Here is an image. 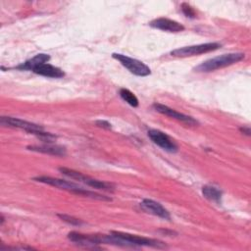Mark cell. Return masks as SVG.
<instances>
[{
	"mask_svg": "<svg viewBox=\"0 0 251 251\" xmlns=\"http://www.w3.org/2000/svg\"><path fill=\"white\" fill-rule=\"evenodd\" d=\"M50 60V56L48 54H37L35 55L33 58L25 61V63L21 64L20 66L17 67V69L19 70H28V71H32L33 68H35L36 66L43 64V63H47Z\"/></svg>",
	"mask_w": 251,
	"mask_h": 251,
	"instance_id": "obj_15",
	"label": "cell"
},
{
	"mask_svg": "<svg viewBox=\"0 0 251 251\" xmlns=\"http://www.w3.org/2000/svg\"><path fill=\"white\" fill-rule=\"evenodd\" d=\"M244 57H245V54L241 53V52L224 54V55L209 59V60L201 63L194 70L197 72H203V73L213 72V71L223 69L225 67L236 64V63L242 61L244 59Z\"/></svg>",
	"mask_w": 251,
	"mask_h": 251,
	"instance_id": "obj_1",
	"label": "cell"
},
{
	"mask_svg": "<svg viewBox=\"0 0 251 251\" xmlns=\"http://www.w3.org/2000/svg\"><path fill=\"white\" fill-rule=\"evenodd\" d=\"M96 125L100 127H103V128H107V129H110L111 128V124L107 121H104V120H99V121H96Z\"/></svg>",
	"mask_w": 251,
	"mask_h": 251,
	"instance_id": "obj_20",
	"label": "cell"
},
{
	"mask_svg": "<svg viewBox=\"0 0 251 251\" xmlns=\"http://www.w3.org/2000/svg\"><path fill=\"white\" fill-rule=\"evenodd\" d=\"M202 193L204 195L205 198H207L210 201L216 202V203H220L222 200V195L223 192L211 185H205L202 187Z\"/></svg>",
	"mask_w": 251,
	"mask_h": 251,
	"instance_id": "obj_16",
	"label": "cell"
},
{
	"mask_svg": "<svg viewBox=\"0 0 251 251\" xmlns=\"http://www.w3.org/2000/svg\"><path fill=\"white\" fill-rule=\"evenodd\" d=\"M221 47L220 43L217 42H209V43H203V44H197V45H191V46H185L181 48L175 49L171 52L172 56L175 57H190L195 55H200L203 53H208L211 51H215Z\"/></svg>",
	"mask_w": 251,
	"mask_h": 251,
	"instance_id": "obj_3",
	"label": "cell"
},
{
	"mask_svg": "<svg viewBox=\"0 0 251 251\" xmlns=\"http://www.w3.org/2000/svg\"><path fill=\"white\" fill-rule=\"evenodd\" d=\"M153 108L160 114H163L165 116H168V117H171L173 119H176V120H178L180 122H183L189 126H195L198 124V122L196 120H194L192 117L190 116H187V115H184L182 113H179L164 104H161V103H154L153 105Z\"/></svg>",
	"mask_w": 251,
	"mask_h": 251,
	"instance_id": "obj_9",
	"label": "cell"
},
{
	"mask_svg": "<svg viewBox=\"0 0 251 251\" xmlns=\"http://www.w3.org/2000/svg\"><path fill=\"white\" fill-rule=\"evenodd\" d=\"M112 56L114 59L118 60L126 69H127L131 74L135 75L146 76L151 74L149 67L139 60H136L119 53H113Z\"/></svg>",
	"mask_w": 251,
	"mask_h": 251,
	"instance_id": "obj_4",
	"label": "cell"
},
{
	"mask_svg": "<svg viewBox=\"0 0 251 251\" xmlns=\"http://www.w3.org/2000/svg\"><path fill=\"white\" fill-rule=\"evenodd\" d=\"M59 171L66 176L72 178V179H75L79 182H83L86 185L96 188V189H101V190H105V191H113V186L107 182L92 178L88 176H85L77 171L69 169V168H59Z\"/></svg>",
	"mask_w": 251,
	"mask_h": 251,
	"instance_id": "obj_2",
	"label": "cell"
},
{
	"mask_svg": "<svg viewBox=\"0 0 251 251\" xmlns=\"http://www.w3.org/2000/svg\"><path fill=\"white\" fill-rule=\"evenodd\" d=\"M149 138L157 144L162 149L168 151V152H176L177 151V145L176 142L171 139L170 136H168L166 133L159 129H149L147 132Z\"/></svg>",
	"mask_w": 251,
	"mask_h": 251,
	"instance_id": "obj_7",
	"label": "cell"
},
{
	"mask_svg": "<svg viewBox=\"0 0 251 251\" xmlns=\"http://www.w3.org/2000/svg\"><path fill=\"white\" fill-rule=\"evenodd\" d=\"M120 96L124 101H126L131 107H137L139 104L137 97L130 90L126 88H122L120 90Z\"/></svg>",
	"mask_w": 251,
	"mask_h": 251,
	"instance_id": "obj_17",
	"label": "cell"
},
{
	"mask_svg": "<svg viewBox=\"0 0 251 251\" xmlns=\"http://www.w3.org/2000/svg\"><path fill=\"white\" fill-rule=\"evenodd\" d=\"M150 26L163 30V31H169V32H179L184 29V26L174 21L167 18H158L149 23Z\"/></svg>",
	"mask_w": 251,
	"mask_h": 251,
	"instance_id": "obj_10",
	"label": "cell"
},
{
	"mask_svg": "<svg viewBox=\"0 0 251 251\" xmlns=\"http://www.w3.org/2000/svg\"><path fill=\"white\" fill-rule=\"evenodd\" d=\"M28 150L41 152L44 154L49 155H55V156H65L66 155V149L63 146L54 145L52 143H45L41 145H29L27 146Z\"/></svg>",
	"mask_w": 251,
	"mask_h": 251,
	"instance_id": "obj_14",
	"label": "cell"
},
{
	"mask_svg": "<svg viewBox=\"0 0 251 251\" xmlns=\"http://www.w3.org/2000/svg\"><path fill=\"white\" fill-rule=\"evenodd\" d=\"M111 233L115 234L116 236H118L122 240H124L126 244V246H151V247H156V248L166 247L163 242L156 240V239L138 236L135 234H130V233L122 232V231H112Z\"/></svg>",
	"mask_w": 251,
	"mask_h": 251,
	"instance_id": "obj_5",
	"label": "cell"
},
{
	"mask_svg": "<svg viewBox=\"0 0 251 251\" xmlns=\"http://www.w3.org/2000/svg\"><path fill=\"white\" fill-rule=\"evenodd\" d=\"M240 131L243 132L244 134L246 135H250V127L249 126H243V127H240Z\"/></svg>",
	"mask_w": 251,
	"mask_h": 251,
	"instance_id": "obj_21",
	"label": "cell"
},
{
	"mask_svg": "<svg viewBox=\"0 0 251 251\" xmlns=\"http://www.w3.org/2000/svg\"><path fill=\"white\" fill-rule=\"evenodd\" d=\"M140 207L143 211H145L146 213L152 214L154 216L160 217L162 219L165 220H170L171 216L170 213L168 212L167 209H165L160 203L151 200V199H144L141 203H140Z\"/></svg>",
	"mask_w": 251,
	"mask_h": 251,
	"instance_id": "obj_11",
	"label": "cell"
},
{
	"mask_svg": "<svg viewBox=\"0 0 251 251\" xmlns=\"http://www.w3.org/2000/svg\"><path fill=\"white\" fill-rule=\"evenodd\" d=\"M32 72L40 75H44L47 77H54V78L63 77L65 75V73L61 69L55 66H52L48 63H43L36 66L35 68H33Z\"/></svg>",
	"mask_w": 251,
	"mask_h": 251,
	"instance_id": "obj_13",
	"label": "cell"
},
{
	"mask_svg": "<svg viewBox=\"0 0 251 251\" xmlns=\"http://www.w3.org/2000/svg\"><path fill=\"white\" fill-rule=\"evenodd\" d=\"M58 217L60 219H62L64 222H66L68 224H71L73 226H80V225H82V222L79 219L74 218V217L69 216V215H62V214H60V215H58Z\"/></svg>",
	"mask_w": 251,
	"mask_h": 251,
	"instance_id": "obj_18",
	"label": "cell"
},
{
	"mask_svg": "<svg viewBox=\"0 0 251 251\" xmlns=\"http://www.w3.org/2000/svg\"><path fill=\"white\" fill-rule=\"evenodd\" d=\"M0 124L3 126H12V127H18V128L25 129V131L32 133V134L37 131L43 130V127L39 125L30 123L27 121H24V120H21L18 118H12V117H1Z\"/></svg>",
	"mask_w": 251,
	"mask_h": 251,
	"instance_id": "obj_8",
	"label": "cell"
},
{
	"mask_svg": "<svg viewBox=\"0 0 251 251\" xmlns=\"http://www.w3.org/2000/svg\"><path fill=\"white\" fill-rule=\"evenodd\" d=\"M181 11L184 14V16H186L187 18H192L193 19L196 16V13H195L194 9L190 5H188L187 3H182L181 4Z\"/></svg>",
	"mask_w": 251,
	"mask_h": 251,
	"instance_id": "obj_19",
	"label": "cell"
},
{
	"mask_svg": "<svg viewBox=\"0 0 251 251\" xmlns=\"http://www.w3.org/2000/svg\"><path fill=\"white\" fill-rule=\"evenodd\" d=\"M68 237L71 241L85 247H89V246L95 247V245L101 243L100 235H95V234H82L76 231H72L68 234Z\"/></svg>",
	"mask_w": 251,
	"mask_h": 251,
	"instance_id": "obj_12",
	"label": "cell"
},
{
	"mask_svg": "<svg viewBox=\"0 0 251 251\" xmlns=\"http://www.w3.org/2000/svg\"><path fill=\"white\" fill-rule=\"evenodd\" d=\"M33 179L36 180V181L42 182V183H46V184L55 186V187L60 188V189H64V190L73 192L75 194H78V195H81L82 192L85 190V188L78 185L77 183H75V182L69 181V180H65V179H61V178L42 176L34 177Z\"/></svg>",
	"mask_w": 251,
	"mask_h": 251,
	"instance_id": "obj_6",
	"label": "cell"
}]
</instances>
